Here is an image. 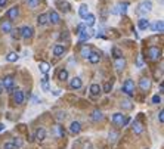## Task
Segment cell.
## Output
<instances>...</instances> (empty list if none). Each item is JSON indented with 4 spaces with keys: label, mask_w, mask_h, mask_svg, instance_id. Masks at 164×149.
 I'll list each match as a JSON object with an SVG mask.
<instances>
[{
    "label": "cell",
    "mask_w": 164,
    "mask_h": 149,
    "mask_svg": "<svg viewBox=\"0 0 164 149\" xmlns=\"http://www.w3.org/2000/svg\"><path fill=\"white\" fill-rule=\"evenodd\" d=\"M112 122L118 126V127H124V126H127L130 122V118L129 117H124L121 112H116L114 115H112Z\"/></svg>",
    "instance_id": "6da1fadb"
},
{
    "label": "cell",
    "mask_w": 164,
    "mask_h": 149,
    "mask_svg": "<svg viewBox=\"0 0 164 149\" xmlns=\"http://www.w3.org/2000/svg\"><path fill=\"white\" fill-rule=\"evenodd\" d=\"M121 90H123V93H126L127 96L132 97V96L135 95V83H133V80H130V78H129V80H126Z\"/></svg>",
    "instance_id": "7a4b0ae2"
},
{
    "label": "cell",
    "mask_w": 164,
    "mask_h": 149,
    "mask_svg": "<svg viewBox=\"0 0 164 149\" xmlns=\"http://www.w3.org/2000/svg\"><path fill=\"white\" fill-rule=\"evenodd\" d=\"M161 49H158L157 46H151L148 49V58H149L151 61H158L160 58H161Z\"/></svg>",
    "instance_id": "3957f363"
},
{
    "label": "cell",
    "mask_w": 164,
    "mask_h": 149,
    "mask_svg": "<svg viewBox=\"0 0 164 149\" xmlns=\"http://www.w3.org/2000/svg\"><path fill=\"white\" fill-rule=\"evenodd\" d=\"M2 86H3V89L12 92L14 90V77L12 75H5L3 80H2Z\"/></svg>",
    "instance_id": "277c9868"
},
{
    "label": "cell",
    "mask_w": 164,
    "mask_h": 149,
    "mask_svg": "<svg viewBox=\"0 0 164 149\" xmlns=\"http://www.w3.org/2000/svg\"><path fill=\"white\" fill-rule=\"evenodd\" d=\"M151 10H152V3H151L149 0H144V2L139 5V14L146 15V14H149Z\"/></svg>",
    "instance_id": "5b68a950"
},
{
    "label": "cell",
    "mask_w": 164,
    "mask_h": 149,
    "mask_svg": "<svg viewBox=\"0 0 164 149\" xmlns=\"http://www.w3.org/2000/svg\"><path fill=\"white\" fill-rule=\"evenodd\" d=\"M33 31H34V30H33V27H22L19 30V34H21V37H22V39H25V40H28V39H31V37H33Z\"/></svg>",
    "instance_id": "8992f818"
},
{
    "label": "cell",
    "mask_w": 164,
    "mask_h": 149,
    "mask_svg": "<svg viewBox=\"0 0 164 149\" xmlns=\"http://www.w3.org/2000/svg\"><path fill=\"white\" fill-rule=\"evenodd\" d=\"M139 89H141L142 92H148V90L151 89V78H148V77H142L141 81H139Z\"/></svg>",
    "instance_id": "52a82bcc"
},
{
    "label": "cell",
    "mask_w": 164,
    "mask_h": 149,
    "mask_svg": "<svg viewBox=\"0 0 164 149\" xmlns=\"http://www.w3.org/2000/svg\"><path fill=\"white\" fill-rule=\"evenodd\" d=\"M127 7H129V3H127V2H124V3H120L118 6H116L114 9H112V14H114V15H117V14L124 15L126 12H127Z\"/></svg>",
    "instance_id": "ba28073f"
},
{
    "label": "cell",
    "mask_w": 164,
    "mask_h": 149,
    "mask_svg": "<svg viewBox=\"0 0 164 149\" xmlns=\"http://www.w3.org/2000/svg\"><path fill=\"white\" fill-rule=\"evenodd\" d=\"M114 67L118 72H121L124 68H126V59H124L123 56L121 58H116V61H114Z\"/></svg>",
    "instance_id": "9c48e42d"
},
{
    "label": "cell",
    "mask_w": 164,
    "mask_h": 149,
    "mask_svg": "<svg viewBox=\"0 0 164 149\" xmlns=\"http://www.w3.org/2000/svg\"><path fill=\"white\" fill-rule=\"evenodd\" d=\"M92 35H93V31L92 30H87V28H84L82 33H80V41H87L92 39Z\"/></svg>",
    "instance_id": "30bf717a"
},
{
    "label": "cell",
    "mask_w": 164,
    "mask_h": 149,
    "mask_svg": "<svg viewBox=\"0 0 164 149\" xmlns=\"http://www.w3.org/2000/svg\"><path fill=\"white\" fill-rule=\"evenodd\" d=\"M0 30L3 31V33H12V21H3L2 24H0Z\"/></svg>",
    "instance_id": "8fae6325"
},
{
    "label": "cell",
    "mask_w": 164,
    "mask_h": 149,
    "mask_svg": "<svg viewBox=\"0 0 164 149\" xmlns=\"http://www.w3.org/2000/svg\"><path fill=\"white\" fill-rule=\"evenodd\" d=\"M24 99H25V96H24V93H22V90H16L14 95V101L16 105H22L24 103Z\"/></svg>",
    "instance_id": "7c38bea8"
},
{
    "label": "cell",
    "mask_w": 164,
    "mask_h": 149,
    "mask_svg": "<svg viewBox=\"0 0 164 149\" xmlns=\"http://www.w3.org/2000/svg\"><path fill=\"white\" fill-rule=\"evenodd\" d=\"M48 16H49V22H52V24H59L61 22V16H59V14L56 10H52Z\"/></svg>",
    "instance_id": "4fadbf2b"
},
{
    "label": "cell",
    "mask_w": 164,
    "mask_h": 149,
    "mask_svg": "<svg viewBox=\"0 0 164 149\" xmlns=\"http://www.w3.org/2000/svg\"><path fill=\"white\" fill-rule=\"evenodd\" d=\"M69 131H71L73 135H78V133L82 131V124L78 121H73L71 126H69Z\"/></svg>",
    "instance_id": "5bb4252c"
},
{
    "label": "cell",
    "mask_w": 164,
    "mask_h": 149,
    "mask_svg": "<svg viewBox=\"0 0 164 149\" xmlns=\"http://www.w3.org/2000/svg\"><path fill=\"white\" fill-rule=\"evenodd\" d=\"M7 16H9V21H15L18 16H19V9L15 6V7H11L9 12H7Z\"/></svg>",
    "instance_id": "9a60e30c"
},
{
    "label": "cell",
    "mask_w": 164,
    "mask_h": 149,
    "mask_svg": "<svg viewBox=\"0 0 164 149\" xmlns=\"http://www.w3.org/2000/svg\"><path fill=\"white\" fill-rule=\"evenodd\" d=\"M132 130H133V133H135V135H142V131H144V126L136 120V121H133V124H132Z\"/></svg>",
    "instance_id": "2e32d148"
},
{
    "label": "cell",
    "mask_w": 164,
    "mask_h": 149,
    "mask_svg": "<svg viewBox=\"0 0 164 149\" xmlns=\"http://www.w3.org/2000/svg\"><path fill=\"white\" fill-rule=\"evenodd\" d=\"M34 137H36V140H37V142H43V140L46 139V130H44V129H37V130H36Z\"/></svg>",
    "instance_id": "e0dca14e"
},
{
    "label": "cell",
    "mask_w": 164,
    "mask_h": 149,
    "mask_svg": "<svg viewBox=\"0 0 164 149\" xmlns=\"http://www.w3.org/2000/svg\"><path fill=\"white\" fill-rule=\"evenodd\" d=\"M90 118L93 120L95 122H98V121H101V120H103V114L99 111V109H95L93 112H92V115H90Z\"/></svg>",
    "instance_id": "ac0fdd59"
},
{
    "label": "cell",
    "mask_w": 164,
    "mask_h": 149,
    "mask_svg": "<svg viewBox=\"0 0 164 149\" xmlns=\"http://www.w3.org/2000/svg\"><path fill=\"white\" fill-rule=\"evenodd\" d=\"M99 61H101V53H99V52H92V53L89 55L90 64H98Z\"/></svg>",
    "instance_id": "d6986e66"
},
{
    "label": "cell",
    "mask_w": 164,
    "mask_h": 149,
    "mask_svg": "<svg viewBox=\"0 0 164 149\" xmlns=\"http://www.w3.org/2000/svg\"><path fill=\"white\" fill-rule=\"evenodd\" d=\"M69 87L74 89V90H77V89L82 87V80L78 78V77H74L71 81H69Z\"/></svg>",
    "instance_id": "ffe728a7"
},
{
    "label": "cell",
    "mask_w": 164,
    "mask_h": 149,
    "mask_svg": "<svg viewBox=\"0 0 164 149\" xmlns=\"http://www.w3.org/2000/svg\"><path fill=\"white\" fill-rule=\"evenodd\" d=\"M64 53H65V48H64V46H61V44H56V46L53 48V55L56 56V58L62 56Z\"/></svg>",
    "instance_id": "44dd1931"
},
{
    "label": "cell",
    "mask_w": 164,
    "mask_h": 149,
    "mask_svg": "<svg viewBox=\"0 0 164 149\" xmlns=\"http://www.w3.org/2000/svg\"><path fill=\"white\" fill-rule=\"evenodd\" d=\"M95 15L92 14H87L86 16H84V22H86V25L87 27H92V25H95Z\"/></svg>",
    "instance_id": "7402d4cb"
},
{
    "label": "cell",
    "mask_w": 164,
    "mask_h": 149,
    "mask_svg": "<svg viewBox=\"0 0 164 149\" xmlns=\"http://www.w3.org/2000/svg\"><path fill=\"white\" fill-rule=\"evenodd\" d=\"M137 25H139L141 30H148L149 28V21L146 19V18H141L139 22H137Z\"/></svg>",
    "instance_id": "603a6c76"
},
{
    "label": "cell",
    "mask_w": 164,
    "mask_h": 149,
    "mask_svg": "<svg viewBox=\"0 0 164 149\" xmlns=\"http://www.w3.org/2000/svg\"><path fill=\"white\" fill-rule=\"evenodd\" d=\"M37 22H39V25H46V24L49 22V16L46 14L39 15V18H37Z\"/></svg>",
    "instance_id": "cb8c5ba5"
},
{
    "label": "cell",
    "mask_w": 164,
    "mask_h": 149,
    "mask_svg": "<svg viewBox=\"0 0 164 149\" xmlns=\"http://www.w3.org/2000/svg\"><path fill=\"white\" fill-rule=\"evenodd\" d=\"M101 90H102V89L99 87V84H92V86H90V95L98 96L99 93H101Z\"/></svg>",
    "instance_id": "d4e9b609"
},
{
    "label": "cell",
    "mask_w": 164,
    "mask_h": 149,
    "mask_svg": "<svg viewBox=\"0 0 164 149\" xmlns=\"http://www.w3.org/2000/svg\"><path fill=\"white\" fill-rule=\"evenodd\" d=\"M152 30H154V31H160V33H163V30H164L163 21H157L155 24H152Z\"/></svg>",
    "instance_id": "484cf974"
},
{
    "label": "cell",
    "mask_w": 164,
    "mask_h": 149,
    "mask_svg": "<svg viewBox=\"0 0 164 149\" xmlns=\"http://www.w3.org/2000/svg\"><path fill=\"white\" fill-rule=\"evenodd\" d=\"M55 135L58 136V137H64L65 136V130H64V127L62 126H55Z\"/></svg>",
    "instance_id": "4316f807"
},
{
    "label": "cell",
    "mask_w": 164,
    "mask_h": 149,
    "mask_svg": "<svg viewBox=\"0 0 164 149\" xmlns=\"http://www.w3.org/2000/svg\"><path fill=\"white\" fill-rule=\"evenodd\" d=\"M58 78H59L61 81H67V80H68V71H67V69H61V71L58 72Z\"/></svg>",
    "instance_id": "83f0119b"
},
{
    "label": "cell",
    "mask_w": 164,
    "mask_h": 149,
    "mask_svg": "<svg viewBox=\"0 0 164 149\" xmlns=\"http://www.w3.org/2000/svg\"><path fill=\"white\" fill-rule=\"evenodd\" d=\"M80 53H82L83 58H89V55L92 53V49H90V46H83Z\"/></svg>",
    "instance_id": "f1b7e54d"
},
{
    "label": "cell",
    "mask_w": 164,
    "mask_h": 149,
    "mask_svg": "<svg viewBox=\"0 0 164 149\" xmlns=\"http://www.w3.org/2000/svg\"><path fill=\"white\" fill-rule=\"evenodd\" d=\"M89 14V9H87V5H82L80 6V9H78V15L82 16V18H84L86 15Z\"/></svg>",
    "instance_id": "f546056e"
},
{
    "label": "cell",
    "mask_w": 164,
    "mask_h": 149,
    "mask_svg": "<svg viewBox=\"0 0 164 149\" xmlns=\"http://www.w3.org/2000/svg\"><path fill=\"white\" fill-rule=\"evenodd\" d=\"M41 87H43V90H46V92L49 90V77H48V74H44V77L41 78Z\"/></svg>",
    "instance_id": "4dcf8cb0"
},
{
    "label": "cell",
    "mask_w": 164,
    "mask_h": 149,
    "mask_svg": "<svg viewBox=\"0 0 164 149\" xmlns=\"http://www.w3.org/2000/svg\"><path fill=\"white\" fill-rule=\"evenodd\" d=\"M39 68H40V71L43 72V74H48L49 72V64L48 62H40Z\"/></svg>",
    "instance_id": "1f68e13d"
},
{
    "label": "cell",
    "mask_w": 164,
    "mask_h": 149,
    "mask_svg": "<svg viewBox=\"0 0 164 149\" xmlns=\"http://www.w3.org/2000/svg\"><path fill=\"white\" fill-rule=\"evenodd\" d=\"M39 2L40 0H27V5L30 9H36V7L39 6Z\"/></svg>",
    "instance_id": "d6a6232c"
},
{
    "label": "cell",
    "mask_w": 164,
    "mask_h": 149,
    "mask_svg": "<svg viewBox=\"0 0 164 149\" xmlns=\"http://www.w3.org/2000/svg\"><path fill=\"white\" fill-rule=\"evenodd\" d=\"M120 105H121V108L123 109H132L133 108V103H132L130 101H123Z\"/></svg>",
    "instance_id": "836d02e7"
},
{
    "label": "cell",
    "mask_w": 164,
    "mask_h": 149,
    "mask_svg": "<svg viewBox=\"0 0 164 149\" xmlns=\"http://www.w3.org/2000/svg\"><path fill=\"white\" fill-rule=\"evenodd\" d=\"M18 58H19V56L15 53V52H12V53H9V55L6 56V59H7L9 62H15V61H18Z\"/></svg>",
    "instance_id": "e575fe53"
},
{
    "label": "cell",
    "mask_w": 164,
    "mask_h": 149,
    "mask_svg": "<svg viewBox=\"0 0 164 149\" xmlns=\"http://www.w3.org/2000/svg\"><path fill=\"white\" fill-rule=\"evenodd\" d=\"M112 53H114V58H121V56H123L121 50L118 48H112Z\"/></svg>",
    "instance_id": "d590c367"
},
{
    "label": "cell",
    "mask_w": 164,
    "mask_h": 149,
    "mask_svg": "<svg viewBox=\"0 0 164 149\" xmlns=\"http://www.w3.org/2000/svg\"><path fill=\"white\" fill-rule=\"evenodd\" d=\"M117 137H118V133H117V131H114V130L109 131V140H111V142H116Z\"/></svg>",
    "instance_id": "8d00e7d4"
},
{
    "label": "cell",
    "mask_w": 164,
    "mask_h": 149,
    "mask_svg": "<svg viewBox=\"0 0 164 149\" xmlns=\"http://www.w3.org/2000/svg\"><path fill=\"white\" fill-rule=\"evenodd\" d=\"M111 89H112V84H111V83H105V84H103V87H102V90L105 92V93H109V92H111Z\"/></svg>",
    "instance_id": "74e56055"
},
{
    "label": "cell",
    "mask_w": 164,
    "mask_h": 149,
    "mask_svg": "<svg viewBox=\"0 0 164 149\" xmlns=\"http://www.w3.org/2000/svg\"><path fill=\"white\" fill-rule=\"evenodd\" d=\"M152 103H154V105H158V103H161V96H158V95H154V96H152Z\"/></svg>",
    "instance_id": "f35d334b"
},
{
    "label": "cell",
    "mask_w": 164,
    "mask_h": 149,
    "mask_svg": "<svg viewBox=\"0 0 164 149\" xmlns=\"http://www.w3.org/2000/svg\"><path fill=\"white\" fill-rule=\"evenodd\" d=\"M15 145V146H16V148H21V146H22V140H21L19 137H15L14 139V142H12Z\"/></svg>",
    "instance_id": "ab89813d"
},
{
    "label": "cell",
    "mask_w": 164,
    "mask_h": 149,
    "mask_svg": "<svg viewBox=\"0 0 164 149\" xmlns=\"http://www.w3.org/2000/svg\"><path fill=\"white\" fill-rule=\"evenodd\" d=\"M3 149H16V146H15L12 142H9V143H5V145H3Z\"/></svg>",
    "instance_id": "60d3db41"
},
{
    "label": "cell",
    "mask_w": 164,
    "mask_h": 149,
    "mask_svg": "<svg viewBox=\"0 0 164 149\" xmlns=\"http://www.w3.org/2000/svg\"><path fill=\"white\" fill-rule=\"evenodd\" d=\"M158 121H160V124H163V122H164V111H163V109L158 112Z\"/></svg>",
    "instance_id": "b9f144b4"
},
{
    "label": "cell",
    "mask_w": 164,
    "mask_h": 149,
    "mask_svg": "<svg viewBox=\"0 0 164 149\" xmlns=\"http://www.w3.org/2000/svg\"><path fill=\"white\" fill-rule=\"evenodd\" d=\"M65 117H67V114H65V112H58V115H56V118H58V120H59V121H62V120H65Z\"/></svg>",
    "instance_id": "7bdbcfd3"
},
{
    "label": "cell",
    "mask_w": 164,
    "mask_h": 149,
    "mask_svg": "<svg viewBox=\"0 0 164 149\" xmlns=\"http://www.w3.org/2000/svg\"><path fill=\"white\" fill-rule=\"evenodd\" d=\"M84 28H86V25H84V24H80V25H78V27H77V33L80 34L83 31V30H84Z\"/></svg>",
    "instance_id": "ee69618b"
},
{
    "label": "cell",
    "mask_w": 164,
    "mask_h": 149,
    "mask_svg": "<svg viewBox=\"0 0 164 149\" xmlns=\"http://www.w3.org/2000/svg\"><path fill=\"white\" fill-rule=\"evenodd\" d=\"M137 67H139V68H142V58H141V56L137 58Z\"/></svg>",
    "instance_id": "f6af8a7d"
},
{
    "label": "cell",
    "mask_w": 164,
    "mask_h": 149,
    "mask_svg": "<svg viewBox=\"0 0 164 149\" xmlns=\"http://www.w3.org/2000/svg\"><path fill=\"white\" fill-rule=\"evenodd\" d=\"M6 3H7V0H0V7H5Z\"/></svg>",
    "instance_id": "bcb514c9"
},
{
    "label": "cell",
    "mask_w": 164,
    "mask_h": 149,
    "mask_svg": "<svg viewBox=\"0 0 164 149\" xmlns=\"http://www.w3.org/2000/svg\"><path fill=\"white\" fill-rule=\"evenodd\" d=\"M5 130V124L3 122H0V131H3Z\"/></svg>",
    "instance_id": "7dc6e473"
},
{
    "label": "cell",
    "mask_w": 164,
    "mask_h": 149,
    "mask_svg": "<svg viewBox=\"0 0 164 149\" xmlns=\"http://www.w3.org/2000/svg\"><path fill=\"white\" fill-rule=\"evenodd\" d=\"M33 101H34V103H39V97H37V96H34V97H33Z\"/></svg>",
    "instance_id": "c3c4849f"
},
{
    "label": "cell",
    "mask_w": 164,
    "mask_h": 149,
    "mask_svg": "<svg viewBox=\"0 0 164 149\" xmlns=\"http://www.w3.org/2000/svg\"><path fill=\"white\" fill-rule=\"evenodd\" d=\"M3 90H5V89H3V86H2V83H0V95L3 93Z\"/></svg>",
    "instance_id": "681fc988"
},
{
    "label": "cell",
    "mask_w": 164,
    "mask_h": 149,
    "mask_svg": "<svg viewBox=\"0 0 164 149\" xmlns=\"http://www.w3.org/2000/svg\"><path fill=\"white\" fill-rule=\"evenodd\" d=\"M84 149H90V145L87 143V145H84Z\"/></svg>",
    "instance_id": "f907efd6"
}]
</instances>
